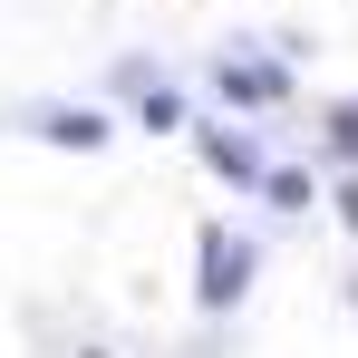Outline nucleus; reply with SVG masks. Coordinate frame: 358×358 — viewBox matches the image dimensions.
Returning a JSON list of instances; mask_svg holds the SVG:
<instances>
[{
    "instance_id": "1",
    "label": "nucleus",
    "mask_w": 358,
    "mask_h": 358,
    "mask_svg": "<svg viewBox=\"0 0 358 358\" xmlns=\"http://www.w3.org/2000/svg\"><path fill=\"white\" fill-rule=\"evenodd\" d=\"M252 271H262V242L252 233H233V223H203L194 233V310H242L252 300Z\"/></svg>"
},
{
    "instance_id": "2",
    "label": "nucleus",
    "mask_w": 358,
    "mask_h": 358,
    "mask_svg": "<svg viewBox=\"0 0 358 358\" xmlns=\"http://www.w3.org/2000/svg\"><path fill=\"white\" fill-rule=\"evenodd\" d=\"M203 87L223 97V117H271V107L291 97V68H281V59H262V49H213Z\"/></svg>"
},
{
    "instance_id": "3",
    "label": "nucleus",
    "mask_w": 358,
    "mask_h": 358,
    "mask_svg": "<svg viewBox=\"0 0 358 358\" xmlns=\"http://www.w3.org/2000/svg\"><path fill=\"white\" fill-rule=\"evenodd\" d=\"M194 155H203V175H223L233 194H262V175H271V155H262V136L233 117H203L194 126Z\"/></svg>"
},
{
    "instance_id": "4",
    "label": "nucleus",
    "mask_w": 358,
    "mask_h": 358,
    "mask_svg": "<svg viewBox=\"0 0 358 358\" xmlns=\"http://www.w3.org/2000/svg\"><path fill=\"white\" fill-rule=\"evenodd\" d=\"M117 97L136 107V126H145V136H175V126H194V117H184V87H175L155 59H117Z\"/></svg>"
},
{
    "instance_id": "5",
    "label": "nucleus",
    "mask_w": 358,
    "mask_h": 358,
    "mask_svg": "<svg viewBox=\"0 0 358 358\" xmlns=\"http://www.w3.org/2000/svg\"><path fill=\"white\" fill-rule=\"evenodd\" d=\"M29 136H39V145L97 155V145H117V117H107V107H68V97H49V107H29Z\"/></svg>"
},
{
    "instance_id": "6",
    "label": "nucleus",
    "mask_w": 358,
    "mask_h": 358,
    "mask_svg": "<svg viewBox=\"0 0 358 358\" xmlns=\"http://www.w3.org/2000/svg\"><path fill=\"white\" fill-rule=\"evenodd\" d=\"M262 203H271V213H310V203H320V175H310V165H271V175H262Z\"/></svg>"
},
{
    "instance_id": "7",
    "label": "nucleus",
    "mask_w": 358,
    "mask_h": 358,
    "mask_svg": "<svg viewBox=\"0 0 358 358\" xmlns=\"http://www.w3.org/2000/svg\"><path fill=\"white\" fill-rule=\"evenodd\" d=\"M329 155L358 165V97H349V107H329Z\"/></svg>"
},
{
    "instance_id": "8",
    "label": "nucleus",
    "mask_w": 358,
    "mask_h": 358,
    "mask_svg": "<svg viewBox=\"0 0 358 358\" xmlns=\"http://www.w3.org/2000/svg\"><path fill=\"white\" fill-rule=\"evenodd\" d=\"M339 223H349V233H358V175L339 184Z\"/></svg>"
},
{
    "instance_id": "9",
    "label": "nucleus",
    "mask_w": 358,
    "mask_h": 358,
    "mask_svg": "<svg viewBox=\"0 0 358 358\" xmlns=\"http://www.w3.org/2000/svg\"><path fill=\"white\" fill-rule=\"evenodd\" d=\"M78 358H107V349H78Z\"/></svg>"
},
{
    "instance_id": "10",
    "label": "nucleus",
    "mask_w": 358,
    "mask_h": 358,
    "mask_svg": "<svg viewBox=\"0 0 358 358\" xmlns=\"http://www.w3.org/2000/svg\"><path fill=\"white\" fill-rule=\"evenodd\" d=\"M349 310H358V300H349Z\"/></svg>"
}]
</instances>
